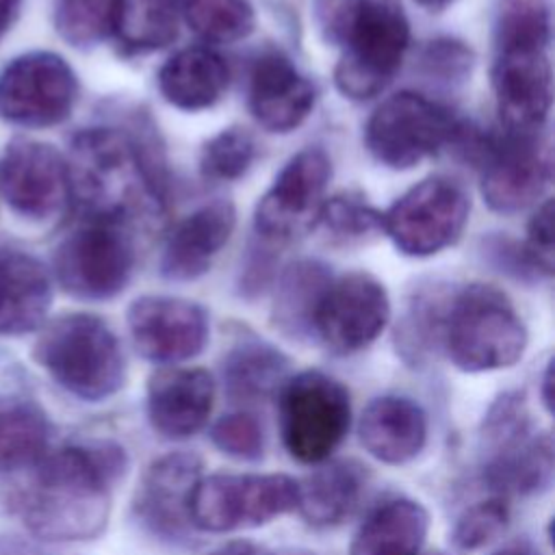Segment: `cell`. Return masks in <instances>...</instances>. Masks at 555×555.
<instances>
[{"label":"cell","mask_w":555,"mask_h":555,"mask_svg":"<svg viewBox=\"0 0 555 555\" xmlns=\"http://www.w3.org/2000/svg\"><path fill=\"white\" fill-rule=\"evenodd\" d=\"M63 288L80 299H111L124 291L134 267V247L124 221L91 217L56 249Z\"/></svg>","instance_id":"8"},{"label":"cell","mask_w":555,"mask_h":555,"mask_svg":"<svg viewBox=\"0 0 555 555\" xmlns=\"http://www.w3.org/2000/svg\"><path fill=\"white\" fill-rule=\"evenodd\" d=\"M527 247H529L531 262L538 269L551 273L553 271V202L551 199H546L533 215L529 223Z\"/></svg>","instance_id":"39"},{"label":"cell","mask_w":555,"mask_h":555,"mask_svg":"<svg viewBox=\"0 0 555 555\" xmlns=\"http://www.w3.org/2000/svg\"><path fill=\"white\" fill-rule=\"evenodd\" d=\"M327 282L330 280H323L321 271L312 264L293 267V271L284 280L282 299L278 304L282 321L291 325L297 323V327L301 323H308L312 327V314Z\"/></svg>","instance_id":"37"},{"label":"cell","mask_w":555,"mask_h":555,"mask_svg":"<svg viewBox=\"0 0 555 555\" xmlns=\"http://www.w3.org/2000/svg\"><path fill=\"white\" fill-rule=\"evenodd\" d=\"M52 301L46 269L20 251H0V334H24L41 325Z\"/></svg>","instance_id":"23"},{"label":"cell","mask_w":555,"mask_h":555,"mask_svg":"<svg viewBox=\"0 0 555 555\" xmlns=\"http://www.w3.org/2000/svg\"><path fill=\"white\" fill-rule=\"evenodd\" d=\"M50 425L43 410L24 397H0V473L30 470L46 453Z\"/></svg>","instance_id":"28"},{"label":"cell","mask_w":555,"mask_h":555,"mask_svg":"<svg viewBox=\"0 0 555 555\" xmlns=\"http://www.w3.org/2000/svg\"><path fill=\"white\" fill-rule=\"evenodd\" d=\"M388 317L386 288L369 273H349L323 288L312 314V330L330 351L353 353L382 334Z\"/></svg>","instance_id":"12"},{"label":"cell","mask_w":555,"mask_h":555,"mask_svg":"<svg viewBox=\"0 0 555 555\" xmlns=\"http://www.w3.org/2000/svg\"><path fill=\"white\" fill-rule=\"evenodd\" d=\"M286 358L267 343H241L223 360V384L234 401H260L282 388Z\"/></svg>","instance_id":"29"},{"label":"cell","mask_w":555,"mask_h":555,"mask_svg":"<svg viewBox=\"0 0 555 555\" xmlns=\"http://www.w3.org/2000/svg\"><path fill=\"white\" fill-rule=\"evenodd\" d=\"M124 449L111 442L69 444L46 453L15 492L24 525L43 540L95 538L111 509V483L124 473Z\"/></svg>","instance_id":"1"},{"label":"cell","mask_w":555,"mask_h":555,"mask_svg":"<svg viewBox=\"0 0 555 555\" xmlns=\"http://www.w3.org/2000/svg\"><path fill=\"white\" fill-rule=\"evenodd\" d=\"M418 4H423V7H427V9H442V7H447L449 2H453V0H416Z\"/></svg>","instance_id":"44"},{"label":"cell","mask_w":555,"mask_h":555,"mask_svg":"<svg viewBox=\"0 0 555 555\" xmlns=\"http://www.w3.org/2000/svg\"><path fill=\"white\" fill-rule=\"evenodd\" d=\"M427 529L429 514L418 501L390 499L360 525L349 555H418Z\"/></svg>","instance_id":"25"},{"label":"cell","mask_w":555,"mask_h":555,"mask_svg":"<svg viewBox=\"0 0 555 555\" xmlns=\"http://www.w3.org/2000/svg\"><path fill=\"white\" fill-rule=\"evenodd\" d=\"M208 555H267L260 546H256L254 542L247 540H232L228 544H221L219 548H215Z\"/></svg>","instance_id":"40"},{"label":"cell","mask_w":555,"mask_h":555,"mask_svg":"<svg viewBox=\"0 0 555 555\" xmlns=\"http://www.w3.org/2000/svg\"><path fill=\"white\" fill-rule=\"evenodd\" d=\"M37 364L67 392L85 401L115 395L126 379V360L108 325L93 314H65L39 336Z\"/></svg>","instance_id":"4"},{"label":"cell","mask_w":555,"mask_h":555,"mask_svg":"<svg viewBox=\"0 0 555 555\" xmlns=\"http://www.w3.org/2000/svg\"><path fill=\"white\" fill-rule=\"evenodd\" d=\"M210 440L219 451L236 460H258L264 449V434L254 414L232 412L223 414L210 427Z\"/></svg>","instance_id":"38"},{"label":"cell","mask_w":555,"mask_h":555,"mask_svg":"<svg viewBox=\"0 0 555 555\" xmlns=\"http://www.w3.org/2000/svg\"><path fill=\"white\" fill-rule=\"evenodd\" d=\"M486 154L481 193L494 210H522L551 182V150L535 132L507 130L488 145Z\"/></svg>","instance_id":"14"},{"label":"cell","mask_w":555,"mask_h":555,"mask_svg":"<svg viewBox=\"0 0 555 555\" xmlns=\"http://www.w3.org/2000/svg\"><path fill=\"white\" fill-rule=\"evenodd\" d=\"M228 87L225 61L206 46H191L173 54L158 72L163 98L184 111L208 108Z\"/></svg>","instance_id":"24"},{"label":"cell","mask_w":555,"mask_h":555,"mask_svg":"<svg viewBox=\"0 0 555 555\" xmlns=\"http://www.w3.org/2000/svg\"><path fill=\"white\" fill-rule=\"evenodd\" d=\"M202 477V460L193 451H173L154 460L143 473L137 494V518L158 538L182 540L191 525V494Z\"/></svg>","instance_id":"17"},{"label":"cell","mask_w":555,"mask_h":555,"mask_svg":"<svg viewBox=\"0 0 555 555\" xmlns=\"http://www.w3.org/2000/svg\"><path fill=\"white\" fill-rule=\"evenodd\" d=\"M178 13L206 41L232 43L254 30L249 0H176Z\"/></svg>","instance_id":"31"},{"label":"cell","mask_w":555,"mask_h":555,"mask_svg":"<svg viewBox=\"0 0 555 555\" xmlns=\"http://www.w3.org/2000/svg\"><path fill=\"white\" fill-rule=\"evenodd\" d=\"M509 520V509L503 499H488L470 505L457 518L451 540L460 551H477L496 540Z\"/></svg>","instance_id":"35"},{"label":"cell","mask_w":555,"mask_h":555,"mask_svg":"<svg viewBox=\"0 0 555 555\" xmlns=\"http://www.w3.org/2000/svg\"><path fill=\"white\" fill-rule=\"evenodd\" d=\"M78 82L72 67L52 52H30L0 74V117L30 128L63 121L76 102Z\"/></svg>","instance_id":"11"},{"label":"cell","mask_w":555,"mask_h":555,"mask_svg":"<svg viewBox=\"0 0 555 555\" xmlns=\"http://www.w3.org/2000/svg\"><path fill=\"white\" fill-rule=\"evenodd\" d=\"M0 184L15 212L28 219H48L69 199L67 163L46 143L13 141L7 147Z\"/></svg>","instance_id":"16"},{"label":"cell","mask_w":555,"mask_h":555,"mask_svg":"<svg viewBox=\"0 0 555 555\" xmlns=\"http://www.w3.org/2000/svg\"><path fill=\"white\" fill-rule=\"evenodd\" d=\"M455 132L447 108L421 93L401 91L384 100L364 132L369 152L392 169H410L436 154Z\"/></svg>","instance_id":"9"},{"label":"cell","mask_w":555,"mask_h":555,"mask_svg":"<svg viewBox=\"0 0 555 555\" xmlns=\"http://www.w3.org/2000/svg\"><path fill=\"white\" fill-rule=\"evenodd\" d=\"M113 0H59L56 30L74 46H91L111 33Z\"/></svg>","instance_id":"33"},{"label":"cell","mask_w":555,"mask_h":555,"mask_svg":"<svg viewBox=\"0 0 555 555\" xmlns=\"http://www.w3.org/2000/svg\"><path fill=\"white\" fill-rule=\"evenodd\" d=\"M299 486L282 473L199 477L189 505L191 525L199 531L225 533L260 527L297 507Z\"/></svg>","instance_id":"7"},{"label":"cell","mask_w":555,"mask_h":555,"mask_svg":"<svg viewBox=\"0 0 555 555\" xmlns=\"http://www.w3.org/2000/svg\"><path fill=\"white\" fill-rule=\"evenodd\" d=\"M236 210L228 199H215L178 221L167 236L160 271L169 280H193L208 271L212 258L230 241Z\"/></svg>","instance_id":"20"},{"label":"cell","mask_w":555,"mask_h":555,"mask_svg":"<svg viewBox=\"0 0 555 555\" xmlns=\"http://www.w3.org/2000/svg\"><path fill=\"white\" fill-rule=\"evenodd\" d=\"M17 7H20V0H0V33H4L13 22Z\"/></svg>","instance_id":"42"},{"label":"cell","mask_w":555,"mask_h":555,"mask_svg":"<svg viewBox=\"0 0 555 555\" xmlns=\"http://www.w3.org/2000/svg\"><path fill=\"white\" fill-rule=\"evenodd\" d=\"M492 87L505 128L535 132L553 98V74L544 48H499Z\"/></svg>","instance_id":"18"},{"label":"cell","mask_w":555,"mask_h":555,"mask_svg":"<svg viewBox=\"0 0 555 555\" xmlns=\"http://www.w3.org/2000/svg\"><path fill=\"white\" fill-rule=\"evenodd\" d=\"M314 89L282 54L258 59L249 82V108L271 132L295 130L312 111Z\"/></svg>","instance_id":"21"},{"label":"cell","mask_w":555,"mask_h":555,"mask_svg":"<svg viewBox=\"0 0 555 555\" xmlns=\"http://www.w3.org/2000/svg\"><path fill=\"white\" fill-rule=\"evenodd\" d=\"M492 555H540L538 548L527 542V540H516V542H509L505 546H501L499 551H494Z\"/></svg>","instance_id":"41"},{"label":"cell","mask_w":555,"mask_h":555,"mask_svg":"<svg viewBox=\"0 0 555 555\" xmlns=\"http://www.w3.org/2000/svg\"><path fill=\"white\" fill-rule=\"evenodd\" d=\"M176 0H113L111 33L134 52L167 48L178 37Z\"/></svg>","instance_id":"30"},{"label":"cell","mask_w":555,"mask_h":555,"mask_svg":"<svg viewBox=\"0 0 555 555\" xmlns=\"http://www.w3.org/2000/svg\"><path fill=\"white\" fill-rule=\"evenodd\" d=\"M427 555H442V553H427Z\"/></svg>","instance_id":"45"},{"label":"cell","mask_w":555,"mask_h":555,"mask_svg":"<svg viewBox=\"0 0 555 555\" xmlns=\"http://www.w3.org/2000/svg\"><path fill=\"white\" fill-rule=\"evenodd\" d=\"M128 330L137 351L160 364L195 358L208 340L206 312L186 299L145 295L128 308Z\"/></svg>","instance_id":"15"},{"label":"cell","mask_w":555,"mask_h":555,"mask_svg":"<svg viewBox=\"0 0 555 555\" xmlns=\"http://www.w3.org/2000/svg\"><path fill=\"white\" fill-rule=\"evenodd\" d=\"M69 197L95 219L124 221L132 210L156 202L134 145L115 130L93 128L78 134L67 160Z\"/></svg>","instance_id":"3"},{"label":"cell","mask_w":555,"mask_h":555,"mask_svg":"<svg viewBox=\"0 0 555 555\" xmlns=\"http://www.w3.org/2000/svg\"><path fill=\"white\" fill-rule=\"evenodd\" d=\"M553 438L531 434L518 444L486 460V481L507 494H535L553 479Z\"/></svg>","instance_id":"27"},{"label":"cell","mask_w":555,"mask_h":555,"mask_svg":"<svg viewBox=\"0 0 555 555\" xmlns=\"http://www.w3.org/2000/svg\"><path fill=\"white\" fill-rule=\"evenodd\" d=\"M325 228L338 236L349 241H364L371 234L382 232V215L373 210L362 197L356 195H336L321 206L319 212Z\"/></svg>","instance_id":"36"},{"label":"cell","mask_w":555,"mask_h":555,"mask_svg":"<svg viewBox=\"0 0 555 555\" xmlns=\"http://www.w3.org/2000/svg\"><path fill=\"white\" fill-rule=\"evenodd\" d=\"M360 442L375 460L401 466L412 462L427 440V416L408 397H377L360 416Z\"/></svg>","instance_id":"22"},{"label":"cell","mask_w":555,"mask_h":555,"mask_svg":"<svg viewBox=\"0 0 555 555\" xmlns=\"http://www.w3.org/2000/svg\"><path fill=\"white\" fill-rule=\"evenodd\" d=\"M278 395L280 434L288 455L301 464H323L351 425L347 388L321 371H304L288 377Z\"/></svg>","instance_id":"6"},{"label":"cell","mask_w":555,"mask_h":555,"mask_svg":"<svg viewBox=\"0 0 555 555\" xmlns=\"http://www.w3.org/2000/svg\"><path fill=\"white\" fill-rule=\"evenodd\" d=\"M215 382L204 369L165 366L147 379V418L156 434L184 440L197 434L212 410Z\"/></svg>","instance_id":"19"},{"label":"cell","mask_w":555,"mask_h":555,"mask_svg":"<svg viewBox=\"0 0 555 555\" xmlns=\"http://www.w3.org/2000/svg\"><path fill=\"white\" fill-rule=\"evenodd\" d=\"M330 173V158L323 150L308 147L295 154L258 202V232L267 238L286 241L308 230L321 212Z\"/></svg>","instance_id":"13"},{"label":"cell","mask_w":555,"mask_h":555,"mask_svg":"<svg viewBox=\"0 0 555 555\" xmlns=\"http://www.w3.org/2000/svg\"><path fill=\"white\" fill-rule=\"evenodd\" d=\"M499 48H546L548 13L538 0H507L496 26Z\"/></svg>","instance_id":"32"},{"label":"cell","mask_w":555,"mask_h":555,"mask_svg":"<svg viewBox=\"0 0 555 555\" xmlns=\"http://www.w3.org/2000/svg\"><path fill=\"white\" fill-rule=\"evenodd\" d=\"M468 208L470 202L457 182L427 178L382 215V228L403 254L429 256L460 236Z\"/></svg>","instance_id":"10"},{"label":"cell","mask_w":555,"mask_h":555,"mask_svg":"<svg viewBox=\"0 0 555 555\" xmlns=\"http://www.w3.org/2000/svg\"><path fill=\"white\" fill-rule=\"evenodd\" d=\"M527 345V330L509 299L483 284L466 286L444 321L449 360L466 373L512 366Z\"/></svg>","instance_id":"5"},{"label":"cell","mask_w":555,"mask_h":555,"mask_svg":"<svg viewBox=\"0 0 555 555\" xmlns=\"http://www.w3.org/2000/svg\"><path fill=\"white\" fill-rule=\"evenodd\" d=\"M323 26L343 46L336 85L356 100L377 95L392 80L410 43L399 0H330Z\"/></svg>","instance_id":"2"},{"label":"cell","mask_w":555,"mask_h":555,"mask_svg":"<svg viewBox=\"0 0 555 555\" xmlns=\"http://www.w3.org/2000/svg\"><path fill=\"white\" fill-rule=\"evenodd\" d=\"M548 388H551V366H548L546 373H544V405L551 410V395H548Z\"/></svg>","instance_id":"43"},{"label":"cell","mask_w":555,"mask_h":555,"mask_svg":"<svg viewBox=\"0 0 555 555\" xmlns=\"http://www.w3.org/2000/svg\"><path fill=\"white\" fill-rule=\"evenodd\" d=\"M297 512L314 527L343 522L362 494V470L349 462H332L314 468L304 481H297Z\"/></svg>","instance_id":"26"},{"label":"cell","mask_w":555,"mask_h":555,"mask_svg":"<svg viewBox=\"0 0 555 555\" xmlns=\"http://www.w3.org/2000/svg\"><path fill=\"white\" fill-rule=\"evenodd\" d=\"M254 154V139L241 128H230L204 145L199 169L208 180H234L249 169Z\"/></svg>","instance_id":"34"}]
</instances>
